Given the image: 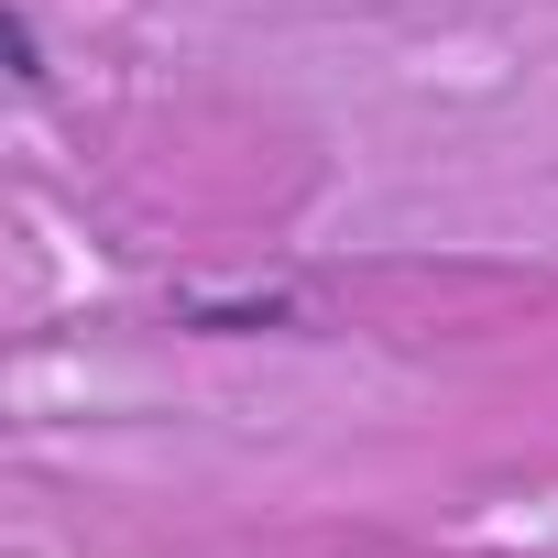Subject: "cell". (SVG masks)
<instances>
[{"label":"cell","instance_id":"obj_1","mask_svg":"<svg viewBox=\"0 0 558 558\" xmlns=\"http://www.w3.org/2000/svg\"><path fill=\"white\" fill-rule=\"evenodd\" d=\"M0 56H12V77H23V88H45V45H34V12H12V23H0Z\"/></svg>","mask_w":558,"mask_h":558}]
</instances>
